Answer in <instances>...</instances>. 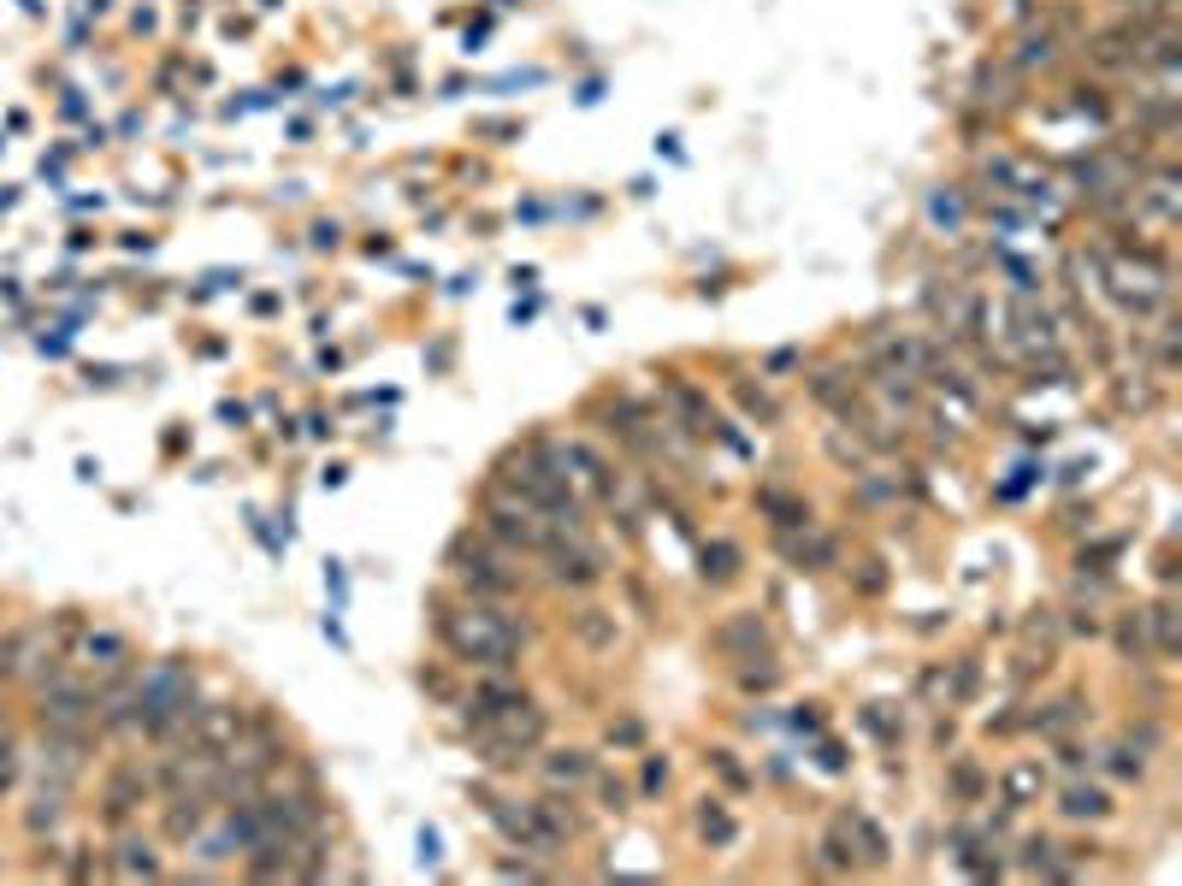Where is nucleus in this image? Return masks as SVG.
I'll return each mask as SVG.
<instances>
[{
    "instance_id": "nucleus-4",
    "label": "nucleus",
    "mask_w": 1182,
    "mask_h": 886,
    "mask_svg": "<svg viewBox=\"0 0 1182 886\" xmlns=\"http://www.w3.org/2000/svg\"><path fill=\"white\" fill-rule=\"evenodd\" d=\"M243 739H248V716H243V709H231V704L196 709V721H189V745H201V751H213V756H231Z\"/></svg>"
},
{
    "instance_id": "nucleus-6",
    "label": "nucleus",
    "mask_w": 1182,
    "mask_h": 886,
    "mask_svg": "<svg viewBox=\"0 0 1182 886\" xmlns=\"http://www.w3.org/2000/svg\"><path fill=\"white\" fill-rule=\"evenodd\" d=\"M550 579L556 585H597L604 579V556H597L592 544H579V532H567V538H556V550H550Z\"/></svg>"
},
{
    "instance_id": "nucleus-2",
    "label": "nucleus",
    "mask_w": 1182,
    "mask_h": 886,
    "mask_svg": "<svg viewBox=\"0 0 1182 886\" xmlns=\"http://www.w3.org/2000/svg\"><path fill=\"white\" fill-rule=\"evenodd\" d=\"M196 674L184 668V662H154L148 674L136 679V733H189V721H196Z\"/></svg>"
},
{
    "instance_id": "nucleus-7",
    "label": "nucleus",
    "mask_w": 1182,
    "mask_h": 886,
    "mask_svg": "<svg viewBox=\"0 0 1182 886\" xmlns=\"http://www.w3.org/2000/svg\"><path fill=\"white\" fill-rule=\"evenodd\" d=\"M77 662L95 674H124L131 668V644L119 639V632H84V644H77Z\"/></svg>"
},
{
    "instance_id": "nucleus-9",
    "label": "nucleus",
    "mask_w": 1182,
    "mask_h": 886,
    "mask_svg": "<svg viewBox=\"0 0 1182 886\" xmlns=\"http://www.w3.org/2000/svg\"><path fill=\"white\" fill-rule=\"evenodd\" d=\"M66 793H71L66 780H47V774H42L36 798H30V810H24L30 833H54V828H59V816H66Z\"/></svg>"
},
{
    "instance_id": "nucleus-23",
    "label": "nucleus",
    "mask_w": 1182,
    "mask_h": 886,
    "mask_svg": "<svg viewBox=\"0 0 1182 886\" xmlns=\"http://www.w3.org/2000/svg\"><path fill=\"white\" fill-rule=\"evenodd\" d=\"M1117 644H1124L1129 656H1141V651H1147V639H1141V621H1124V627H1117Z\"/></svg>"
},
{
    "instance_id": "nucleus-5",
    "label": "nucleus",
    "mask_w": 1182,
    "mask_h": 886,
    "mask_svg": "<svg viewBox=\"0 0 1182 886\" xmlns=\"http://www.w3.org/2000/svg\"><path fill=\"white\" fill-rule=\"evenodd\" d=\"M455 579L467 585L473 597H502V591H515V574H502V556H491V550H473V544H455Z\"/></svg>"
},
{
    "instance_id": "nucleus-16",
    "label": "nucleus",
    "mask_w": 1182,
    "mask_h": 886,
    "mask_svg": "<svg viewBox=\"0 0 1182 886\" xmlns=\"http://www.w3.org/2000/svg\"><path fill=\"white\" fill-rule=\"evenodd\" d=\"M1035 793H1040V768L1035 763H1017L1012 774H1005V804H1012V810H1017V804H1029Z\"/></svg>"
},
{
    "instance_id": "nucleus-22",
    "label": "nucleus",
    "mask_w": 1182,
    "mask_h": 886,
    "mask_svg": "<svg viewBox=\"0 0 1182 886\" xmlns=\"http://www.w3.org/2000/svg\"><path fill=\"white\" fill-rule=\"evenodd\" d=\"M1052 54H1059V47H1052V36H1029V42H1023V54H1017V59H1023V66H1035V59L1047 66Z\"/></svg>"
},
{
    "instance_id": "nucleus-25",
    "label": "nucleus",
    "mask_w": 1182,
    "mask_h": 886,
    "mask_svg": "<svg viewBox=\"0 0 1182 886\" xmlns=\"http://www.w3.org/2000/svg\"><path fill=\"white\" fill-rule=\"evenodd\" d=\"M662 780H669V768H662V763H656V756H651V763H644V793H656V786H662Z\"/></svg>"
},
{
    "instance_id": "nucleus-1",
    "label": "nucleus",
    "mask_w": 1182,
    "mask_h": 886,
    "mask_svg": "<svg viewBox=\"0 0 1182 886\" xmlns=\"http://www.w3.org/2000/svg\"><path fill=\"white\" fill-rule=\"evenodd\" d=\"M438 632H444V644L462 662H473V668H509L515 651H520V627L502 609L485 603V597H473L462 609H444L438 614Z\"/></svg>"
},
{
    "instance_id": "nucleus-17",
    "label": "nucleus",
    "mask_w": 1182,
    "mask_h": 886,
    "mask_svg": "<svg viewBox=\"0 0 1182 886\" xmlns=\"http://www.w3.org/2000/svg\"><path fill=\"white\" fill-rule=\"evenodd\" d=\"M1106 810H1112V804H1106L1100 786H1070V793H1064V816H1076V821L1082 816H1106Z\"/></svg>"
},
{
    "instance_id": "nucleus-13",
    "label": "nucleus",
    "mask_w": 1182,
    "mask_h": 886,
    "mask_svg": "<svg viewBox=\"0 0 1182 886\" xmlns=\"http://www.w3.org/2000/svg\"><path fill=\"white\" fill-rule=\"evenodd\" d=\"M579 639H586L592 651H615V639H621V632H615V614L586 609V614H579Z\"/></svg>"
},
{
    "instance_id": "nucleus-8",
    "label": "nucleus",
    "mask_w": 1182,
    "mask_h": 886,
    "mask_svg": "<svg viewBox=\"0 0 1182 886\" xmlns=\"http://www.w3.org/2000/svg\"><path fill=\"white\" fill-rule=\"evenodd\" d=\"M148 786H154V774H142V768H119L113 780H107V821H124L136 810L142 798H148Z\"/></svg>"
},
{
    "instance_id": "nucleus-3",
    "label": "nucleus",
    "mask_w": 1182,
    "mask_h": 886,
    "mask_svg": "<svg viewBox=\"0 0 1182 886\" xmlns=\"http://www.w3.org/2000/svg\"><path fill=\"white\" fill-rule=\"evenodd\" d=\"M491 816H497V828H502V840H509V845L544 851V857L562 845V833L544 821V810H539V804H491Z\"/></svg>"
},
{
    "instance_id": "nucleus-14",
    "label": "nucleus",
    "mask_w": 1182,
    "mask_h": 886,
    "mask_svg": "<svg viewBox=\"0 0 1182 886\" xmlns=\"http://www.w3.org/2000/svg\"><path fill=\"white\" fill-rule=\"evenodd\" d=\"M698 833H704L709 845H733L739 821H733L728 810H721V804H704V810H698Z\"/></svg>"
},
{
    "instance_id": "nucleus-24",
    "label": "nucleus",
    "mask_w": 1182,
    "mask_h": 886,
    "mask_svg": "<svg viewBox=\"0 0 1182 886\" xmlns=\"http://www.w3.org/2000/svg\"><path fill=\"white\" fill-rule=\"evenodd\" d=\"M739 686H745V691H769V686H775V668H745V674H739Z\"/></svg>"
},
{
    "instance_id": "nucleus-12",
    "label": "nucleus",
    "mask_w": 1182,
    "mask_h": 886,
    "mask_svg": "<svg viewBox=\"0 0 1182 886\" xmlns=\"http://www.w3.org/2000/svg\"><path fill=\"white\" fill-rule=\"evenodd\" d=\"M119 851H124V857L113 863V875H161V857H154L148 840H124Z\"/></svg>"
},
{
    "instance_id": "nucleus-11",
    "label": "nucleus",
    "mask_w": 1182,
    "mask_h": 886,
    "mask_svg": "<svg viewBox=\"0 0 1182 886\" xmlns=\"http://www.w3.org/2000/svg\"><path fill=\"white\" fill-rule=\"evenodd\" d=\"M544 774H550V786H586L592 780V756L586 751H556L544 763Z\"/></svg>"
},
{
    "instance_id": "nucleus-18",
    "label": "nucleus",
    "mask_w": 1182,
    "mask_h": 886,
    "mask_svg": "<svg viewBox=\"0 0 1182 886\" xmlns=\"http://www.w3.org/2000/svg\"><path fill=\"white\" fill-rule=\"evenodd\" d=\"M739 574V550L733 544H716V550H704V579H733Z\"/></svg>"
},
{
    "instance_id": "nucleus-15",
    "label": "nucleus",
    "mask_w": 1182,
    "mask_h": 886,
    "mask_svg": "<svg viewBox=\"0 0 1182 886\" xmlns=\"http://www.w3.org/2000/svg\"><path fill=\"white\" fill-rule=\"evenodd\" d=\"M1147 627H1153V651L1159 656H1177V609L1171 603L1147 609Z\"/></svg>"
},
{
    "instance_id": "nucleus-21",
    "label": "nucleus",
    "mask_w": 1182,
    "mask_h": 886,
    "mask_svg": "<svg viewBox=\"0 0 1182 886\" xmlns=\"http://www.w3.org/2000/svg\"><path fill=\"white\" fill-rule=\"evenodd\" d=\"M12 780H19V745H12V739H0V793H7Z\"/></svg>"
},
{
    "instance_id": "nucleus-19",
    "label": "nucleus",
    "mask_w": 1182,
    "mask_h": 886,
    "mask_svg": "<svg viewBox=\"0 0 1182 886\" xmlns=\"http://www.w3.org/2000/svg\"><path fill=\"white\" fill-rule=\"evenodd\" d=\"M1147 208H1153L1159 219H1177V184H1171V178L1147 184Z\"/></svg>"
},
{
    "instance_id": "nucleus-10",
    "label": "nucleus",
    "mask_w": 1182,
    "mask_h": 886,
    "mask_svg": "<svg viewBox=\"0 0 1182 886\" xmlns=\"http://www.w3.org/2000/svg\"><path fill=\"white\" fill-rule=\"evenodd\" d=\"M716 644H721L728 656H745V662H756V651L769 644V627L756 621V614H739V621H728V627L716 632Z\"/></svg>"
},
{
    "instance_id": "nucleus-20",
    "label": "nucleus",
    "mask_w": 1182,
    "mask_h": 886,
    "mask_svg": "<svg viewBox=\"0 0 1182 886\" xmlns=\"http://www.w3.org/2000/svg\"><path fill=\"white\" fill-rule=\"evenodd\" d=\"M1112 768H1117V774H1124V780H1141V768H1147V763H1141V751H1129V745H1117V751H1112Z\"/></svg>"
}]
</instances>
